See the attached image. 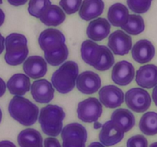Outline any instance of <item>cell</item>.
Returning a JSON list of instances; mask_svg holds the SVG:
<instances>
[{
    "label": "cell",
    "instance_id": "cell-1",
    "mask_svg": "<svg viewBox=\"0 0 157 147\" xmlns=\"http://www.w3.org/2000/svg\"><path fill=\"white\" fill-rule=\"evenodd\" d=\"M8 110L12 118L25 127L35 124L39 118L37 105L22 96H15L9 103Z\"/></svg>",
    "mask_w": 157,
    "mask_h": 147
},
{
    "label": "cell",
    "instance_id": "cell-2",
    "mask_svg": "<svg viewBox=\"0 0 157 147\" xmlns=\"http://www.w3.org/2000/svg\"><path fill=\"white\" fill-rule=\"evenodd\" d=\"M65 117L66 113L61 106L48 104L42 108L38 119L43 133L47 136L56 137L63 130Z\"/></svg>",
    "mask_w": 157,
    "mask_h": 147
},
{
    "label": "cell",
    "instance_id": "cell-3",
    "mask_svg": "<svg viewBox=\"0 0 157 147\" xmlns=\"http://www.w3.org/2000/svg\"><path fill=\"white\" fill-rule=\"evenodd\" d=\"M78 71V66L75 61L64 62L52 74L51 82L53 88L62 94L71 92L75 86Z\"/></svg>",
    "mask_w": 157,
    "mask_h": 147
},
{
    "label": "cell",
    "instance_id": "cell-4",
    "mask_svg": "<svg viewBox=\"0 0 157 147\" xmlns=\"http://www.w3.org/2000/svg\"><path fill=\"white\" fill-rule=\"evenodd\" d=\"M125 102L131 110L136 113H143L150 107L152 98L146 90L135 88L126 93Z\"/></svg>",
    "mask_w": 157,
    "mask_h": 147
},
{
    "label": "cell",
    "instance_id": "cell-5",
    "mask_svg": "<svg viewBox=\"0 0 157 147\" xmlns=\"http://www.w3.org/2000/svg\"><path fill=\"white\" fill-rule=\"evenodd\" d=\"M102 113V104L96 97H90L78 103L77 116L81 121L88 124L94 123Z\"/></svg>",
    "mask_w": 157,
    "mask_h": 147
},
{
    "label": "cell",
    "instance_id": "cell-6",
    "mask_svg": "<svg viewBox=\"0 0 157 147\" xmlns=\"http://www.w3.org/2000/svg\"><path fill=\"white\" fill-rule=\"evenodd\" d=\"M38 42L43 52H52L59 49L65 44L66 38L59 30L48 28L40 33Z\"/></svg>",
    "mask_w": 157,
    "mask_h": 147
},
{
    "label": "cell",
    "instance_id": "cell-7",
    "mask_svg": "<svg viewBox=\"0 0 157 147\" xmlns=\"http://www.w3.org/2000/svg\"><path fill=\"white\" fill-rule=\"evenodd\" d=\"M108 47L115 55H126L132 49V38L122 30H116L109 37Z\"/></svg>",
    "mask_w": 157,
    "mask_h": 147
},
{
    "label": "cell",
    "instance_id": "cell-8",
    "mask_svg": "<svg viewBox=\"0 0 157 147\" xmlns=\"http://www.w3.org/2000/svg\"><path fill=\"white\" fill-rule=\"evenodd\" d=\"M135 68L130 62L121 61L116 63L112 70L111 77L116 84L127 86L133 81Z\"/></svg>",
    "mask_w": 157,
    "mask_h": 147
},
{
    "label": "cell",
    "instance_id": "cell-9",
    "mask_svg": "<svg viewBox=\"0 0 157 147\" xmlns=\"http://www.w3.org/2000/svg\"><path fill=\"white\" fill-rule=\"evenodd\" d=\"M101 78L98 74L90 70L79 74L76 79V88L82 94H93L101 88Z\"/></svg>",
    "mask_w": 157,
    "mask_h": 147
},
{
    "label": "cell",
    "instance_id": "cell-10",
    "mask_svg": "<svg viewBox=\"0 0 157 147\" xmlns=\"http://www.w3.org/2000/svg\"><path fill=\"white\" fill-rule=\"evenodd\" d=\"M99 101L106 108L114 109L119 107L124 102L123 91L114 85H106L99 92Z\"/></svg>",
    "mask_w": 157,
    "mask_h": 147
},
{
    "label": "cell",
    "instance_id": "cell-11",
    "mask_svg": "<svg viewBox=\"0 0 157 147\" xmlns=\"http://www.w3.org/2000/svg\"><path fill=\"white\" fill-rule=\"evenodd\" d=\"M31 94L35 101L39 103H49L54 98V90L52 83L46 79L36 80L31 84Z\"/></svg>",
    "mask_w": 157,
    "mask_h": 147
},
{
    "label": "cell",
    "instance_id": "cell-12",
    "mask_svg": "<svg viewBox=\"0 0 157 147\" xmlns=\"http://www.w3.org/2000/svg\"><path fill=\"white\" fill-rule=\"evenodd\" d=\"M25 74L32 79H39L47 73V62L41 56L33 55L25 59L23 63Z\"/></svg>",
    "mask_w": 157,
    "mask_h": 147
},
{
    "label": "cell",
    "instance_id": "cell-13",
    "mask_svg": "<svg viewBox=\"0 0 157 147\" xmlns=\"http://www.w3.org/2000/svg\"><path fill=\"white\" fill-rule=\"evenodd\" d=\"M131 54L133 60L137 63L146 64L152 61L155 56V47L149 40L141 39L135 43L131 49Z\"/></svg>",
    "mask_w": 157,
    "mask_h": 147
},
{
    "label": "cell",
    "instance_id": "cell-14",
    "mask_svg": "<svg viewBox=\"0 0 157 147\" xmlns=\"http://www.w3.org/2000/svg\"><path fill=\"white\" fill-rule=\"evenodd\" d=\"M124 138V133L118 129L111 120L102 125L99 134V141L105 146H112L121 142Z\"/></svg>",
    "mask_w": 157,
    "mask_h": 147
},
{
    "label": "cell",
    "instance_id": "cell-15",
    "mask_svg": "<svg viewBox=\"0 0 157 147\" xmlns=\"http://www.w3.org/2000/svg\"><path fill=\"white\" fill-rule=\"evenodd\" d=\"M136 82L139 86L151 89L157 85V66L146 64L140 67L136 74Z\"/></svg>",
    "mask_w": 157,
    "mask_h": 147
},
{
    "label": "cell",
    "instance_id": "cell-16",
    "mask_svg": "<svg viewBox=\"0 0 157 147\" xmlns=\"http://www.w3.org/2000/svg\"><path fill=\"white\" fill-rule=\"evenodd\" d=\"M111 25L104 18H99L92 21L88 25L86 34L93 41H100L109 35Z\"/></svg>",
    "mask_w": 157,
    "mask_h": 147
},
{
    "label": "cell",
    "instance_id": "cell-17",
    "mask_svg": "<svg viewBox=\"0 0 157 147\" xmlns=\"http://www.w3.org/2000/svg\"><path fill=\"white\" fill-rule=\"evenodd\" d=\"M63 141L69 142H86L88 133L85 127L78 123L66 125L61 132Z\"/></svg>",
    "mask_w": 157,
    "mask_h": 147
},
{
    "label": "cell",
    "instance_id": "cell-18",
    "mask_svg": "<svg viewBox=\"0 0 157 147\" xmlns=\"http://www.w3.org/2000/svg\"><path fill=\"white\" fill-rule=\"evenodd\" d=\"M111 121L124 133L132 130L136 124L133 113L126 108H120L113 111L111 115Z\"/></svg>",
    "mask_w": 157,
    "mask_h": 147
},
{
    "label": "cell",
    "instance_id": "cell-19",
    "mask_svg": "<svg viewBox=\"0 0 157 147\" xmlns=\"http://www.w3.org/2000/svg\"><path fill=\"white\" fill-rule=\"evenodd\" d=\"M66 19V13L56 5H49L42 12L39 20L47 26H58Z\"/></svg>",
    "mask_w": 157,
    "mask_h": 147
},
{
    "label": "cell",
    "instance_id": "cell-20",
    "mask_svg": "<svg viewBox=\"0 0 157 147\" xmlns=\"http://www.w3.org/2000/svg\"><path fill=\"white\" fill-rule=\"evenodd\" d=\"M6 88L11 94L15 96H23L31 88L29 77L24 74H15L8 81Z\"/></svg>",
    "mask_w": 157,
    "mask_h": 147
},
{
    "label": "cell",
    "instance_id": "cell-21",
    "mask_svg": "<svg viewBox=\"0 0 157 147\" xmlns=\"http://www.w3.org/2000/svg\"><path fill=\"white\" fill-rule=\"evenodd\" d=\"M103 0H84L79 9V16L85 21H91L102 14L104 10Z\"/></svg>",
    "mask_w": 157,
    "mask_h": 147
},
{
    "label": "cell",
    "instance_id": "cell-22",
    "mask_svg": "<svg viewBox=\"0 0 157 147\" xmlns=\"http://www.w3.org/2000/svg\"><path fill=\"white\" fill-rule=\"evenodd\" d=\"M129 12L128 8L122 3H115L109 8L107 18L113 26L122 27L129 20Z\"/></svg>",
    "mask_w": 157,
    "mask_h": 147
},
{
    "label": "cell",
    "instance_id": "cell-23",
    "mask_svg": "<svg viewBox=\"0 0 157 147\" xmlns=\"http://www.w3.org/2000/svg\"><path fill=\"white\" fill-rule=\"evenodd\" d=\"M43 136L38 130L29 128L22 130L18 136L20 147H39L43 145Z\"/></svg>",
    "mask_w": 157,
    "mask_h": 147
},
{
    "label": "cell",
    "instance_id": "cell-24",
    "mask_svg": "<svg viewBox=\"0 0 157 147\" xmlns=\"http://www.w3.org/2000/svg\"><path fill=\"white\" fill-rule=\"evenodd\" d=\"M115 58L112 51L104 45H99L97 51V58L93 67L99 71H105L113 67Z\"/></svg>",
    "mask_w": 157,
    "mask_h": 147
},
{
    "label": "cell",
    "instance_id": "cell-25",
    "mask_svg": "<svg viewBox=\"0 0 157 147\" xmlns=\"http://www.w3.org/2000/svg\"><path fill=\"white\" fill-rule=\"evenodd\" d=\"M139 127L142 133L146 136H155L157 134V113L153 111L146 112L142 116L139 123Z\"/></svg>",
    "mask_w": 157,
    "mask_h": 147
},
{
    "label": "cell",
    "instance_id": "cell-26",
    "mask_svg": "<svg viewBox=\"0 0 157 147\" xmlns=\"http://www.w3.org/2000/svg\"><path fill=\"white\" fill-rule=\"evenodd\" d=\"M27 38L25 35L19 33H12L5 39L6 52H13L22 50L27 46Z\"/></svg>",
    "mask_w": 157,
    "mask_h": 147
},
{
    "label": "cell",
    "instance_id": "cell-27",
    "mask_svg": "<svg viewBox=\"0 0 157 147\" xmlns=\"http://www.w3.org/2000/svg\"><path fill=\"white\" fill-rule=\"evenodd\" d=\"M128 34L137 35L141 34L145 30V22L143 17L139 15H129V20L126 25L120 27Z\"/></svg>",
    "mask_w": 157,
    "mask_h": 147
},
{
    "label": "cell",
    "instance_id": "cell-28",
    "mask_svg": "<svg viewBox=\"0 0 157 147\" xmlns=\"http://www.w3.org/2000/svg\"><path fill=\"white\" fill-rule=\"evenodd\" d=\"M99 45L91 40H86L81 45V57L85 63L90 66L94 64L97 57V50Z\"/></svg>",
    "mask_w": 157,
    "mask_h": 147
},
{
    "label": "cell",
    "instance_id": "cell-29",
    "mask_svg": "<svg viewBox=\"0 0 157 147\" xmlns=\"http://www.w3.org/2000/svg\"><path fill=\"white\" fill-rule=\"evenodd\" d=\"M45 60L50 65L59 66L66 61L69 57V49L66 44L63 45L59 49L52 52H44Z\"/></svg>",
    "mask_w": 157,
    "mask_h": 147
},
{
    "label": "cell",
    "instance_id": "cell-30",
    "mask_svg": "<svg viewBox=\"0 0 157 147\" xmlns=\"http://www.w3.org/2000/svg\"><path fill=\"white\" fill-rule=\"evenodd\" d=\"M29 54L28 47L13 52H6L4 59L6 62L11 66H17L23 63L27 58Z\"/></svg>",
    "mask_w": 157,
    "mask_h": 147
},
{
    "label": "cell",
    "instance_id": "cell-31",
    "mask_svg": "<svg viewBox=\"0 0 157 147\" xmlns=\"http://www.w3.org/2000/svg\"><path fill=\"white\" fill-rule=\"evenodd\" d=\"M152 0H127L128 7L133 13L137 14L146 13L150 9Z\"/></svg>",
    "mask_w": 157,
    "mask_h": 147
},
{
    "label": "cell",
    "instance_id": "cell-32",
    "mask_svg": "<svg viewBox=\"0 0 157 147\" xmlns=\"http://www.w3.org/2000/svg\"><path fill=\"white\" fill-rule=\"evenodd\" d=\"M49 5H51L50 0H29L28 12L32 16L39 19L42 12Z\"/></svg>",
    "mask_w": 157,
    "mask_h": 147
},
{
    "label": "cell",
    "instance_id": "cell-33",
    "mask_svg": "<svg viewBox=\"0 0 157 147\" xmlns=\"http://www.w3.org/2000/svg\"><path fill=\"white\" fill-rule=\"evenodd\" d=\"M60 7L67 15L77 13L82 5V0H60Z\"/></svg>",
    "mask_w": 157,
    "mask_h": 147
},
{
    "label": "cell",
    "instance_id": "cell-34",
    "mask_svg": "<svg viewBox=\"0 0 157 147\" xmlns=\"http://www.w3.org/2000/svg\"><path fill=\"white\" fill-rule=\"evenodd\" d=\"M126 147H148V140L143 135H135L128 139Z\"/></svg>",
    "mask_w": 157,
    "mask_h": 147
},
{
    "label": "cell",
    "instance_id": "cell-35",
    "mask_svg": "<svg viewBox=\"0 0 157 147\" xmlns=\"http://www.w3.org/2000/svg\"><path fill=\"white\" fill-rule=\"evenodd\" d=\"M44 147H62V145L55 137H47L44 140Z\"/></svg>",
    "mask_w": 157,
    "mask_h": 147
},
{
    "label": "cell",
    "instance_id": "cell-36",
    "mask_svg": "<svg viewBox=\"0 0 157 147\" xmlns=\"http://www.w3.org/2000/svg\"><path fill=\"white\" fill-rule=\"evenodd\" d=\"M62 147H86V142H69L63 141Z\"/></svg>",
    "mask_w": 157,
    "mask_h": 147
},
{
    "label": "cell",
    "instance_id": "cell-37",
    "mask_svg": "<svg viewBox=\"0 0 157 147\" xmlns=\"http://www.w3.org/2000/svg\"><path fill=\"white\" fill-rule=\"evenodd\" d=\"M9 3L10 5H13V6H20V5H23L28 2V0H7Z\"/></svg>",
    "mask_w": 157,
    "mask_h": 147
},
{
    "label": "cell",
    "instance_id": "cell-38",
    "mask_svg": "<svg viewBox=\"0 0 157 147\" xmlns=\"http://www.w3.org/2000/svg\"><path fill=\"white\" fill-rule=\"evenodd\" d=\"M6 90V84L5 81L0 77V97L5 94Z\"/></svg>",
    "mask_w": 157,
    "mask_h": 147
},
{
    "label": "cell",
    "instance_id": "cell-39",
    "mask_svg": "<svg viewBox=\"0 0 157 147\" xmlns=\"http://www.w3.org/2000/svg\"><path fill=\"white\" fill-rule=\"evenodd\" d=\"M0 147H16L13 142L9 140L0 141Z\"/></svg>",
    "mask_w": 157,
    "mask_h": 147
},
{
    "label": "cell",
    "instance_id": "cell-40",
    "mask_svg": "<svg viewBox=\"0 0 157 147\" xmlns=\"http://www.w3.org/2000/svg\"><path fill=\"white\" fill-rule=\"evenodd\" d=\"M5 49V38L0 33V55L3 52Z\"/></svg>",
    "mask_w": 157,
    "mask_h": 147
},
{
    "label": "cell",
    "instance_id": "cell-41",
    "mask_svg": "<svg viewBox=\"0 0 157 147\" xmlns=\"http://www.w3.org/2000/svg\"><path fill=\"white\" fill-rule=\"evenodd\" d=\"M152 98L154 103L155 104V106H157V85L155 87H154V89L152 93Z\"/></svg>",
    "mask_w": 157,
    "mask_h": 147
},
{
    "label": "cell",
    "instance_id": "cell-42",
    "mask_svg": "<svg viewBox=\"0 0 157 147\" xmlns=\"http://www.w3.org/2000/svg\"><path fill=\"white\" fill-rule=\"evenodd\" d=\"M5 21V13L0 9V26H2Z\"/></svg>",
    "mask_w": 157,
    "mask_h": 147
},
{
    "label": "cell",
    "instance_id": "cell-43",
    "mask_svg": "<svg viewBox=\"0 0 157 147\" xmlns=\"http://www.w3.org/2000/svg\"><path fill=\"white\" fill-rule=\"evenodd\" d=\"M88 147H105V145H102L101 142H93L89 145Z\"/></svg>",
    "mask_w": 157,
    "mask_h": 147
},
{
    "label": "cell",
    "instance_id": "cell-44",
    "mask_svg": "<svg viewBox=\"0 0 157 147\" xmlns=\"http://www.w3.org/2000/svg\"><path fill=\"white\" fill-rule=\"evenodd\" d=\"M93 127H94V129H96V130L101 129L102 127V124H100L99 122H98V121H96V122H94V124H93Z\"/></svg>",
    "mask_w": 157,
    "mask_h": 147
},
{
    "label": "cell",
    "instance_id": "cell-45",
    "mask_svg": "<svg viewBox=\"0 0 157 147\" xmlns=\"http://www.w3.org/2000/svg\"><path fill=\"white\" fill-rule=\"evenodd\" d=\"M149 147H157V142H153V143L151 144V145H149Z\"/></svg>",
    "mask_w": 157,
    "mask_h": 147
},
{
    "label": "cell",
    "instance_id": "cell-46",
    "mask_svg": "<svg viewBox=\"0 0 157 147\" xmlns=\"http://www.w3.org/2000/svg\"><path fill=\"white\" fill-rule=\"evenodd\" d=\"M2 113L1 109H0V123H1V121H2Z\"/></svg>",
    "mask_w": 157,
    "mask_h": 147
},
{
    "label": "cell",
    "instance_id": "cell-47",
    "mask_svg": "<svg viewBox=\"0 0 157 147\" xmlns=\"http://www.w3.org/2000/svg\"><path fill=\"white\" fill-rule=\"evenodd\" d=\"M1 4H2V0H0V5H1Z\"/></svg>",
    "mask_w": 157,
    "mask_h": 147
},
{
    "label": "cell",
    "instance_id": "cell-48",
    "mask_svg": "<svg viewBox=\"0 0 157 147\" xmlns=\"http://www.w3.org/2000/svg\"><path fill=\"white\" fill-rule=\"evenodd\" d=\"M39 147H43V145H42V146H39Z\"/></svg>",
    "mask_w": 157,
    "mask_h": 147
}]
</instances>
